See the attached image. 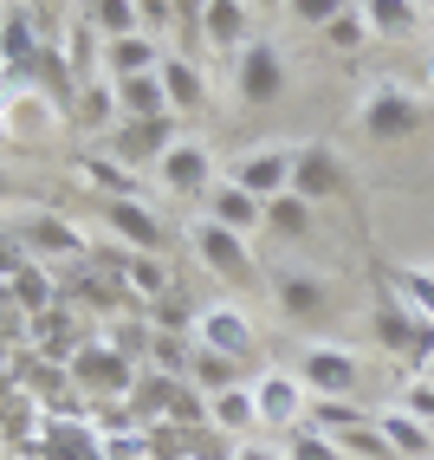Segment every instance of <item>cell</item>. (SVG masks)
Segmentation results:
<instances>
[{
    "instance_id": "obj_8",
    "label": "cell",
    "mask_w": 434,
    "mask_h": 460,
    "mask_svg": "<svg viewBox=\"0 0 434 460\" xmlns=\"http://www.w3.org/2000/svg\"><path fill=\"white\" fill-rule=\"evenodd\" d=\"M195 344L246 363V357H260V324L246 318L240 305H201V312H195Z\"/></svg>"
},
{
    "instance_id": "obj_24",
    "label": "cell",
    "mask_w": 434,
    "mask_h": 460,
    "mask_svg": "<svg viewBox=\"0 0 434 460\" xmlns=\"http://www.w3.org/2000/svg\"><path fill=\"white\" fill-rule=\"evenodd\" d=\"M117 111L130 124H163L169 117V98H163V78L143 72V78H117Z\"/></svg>"
},
{
    "instance_id": "obj_13",
    "label": "cell",
    "mask_w": 434,
    "mask_h": 460,
    "mask_svg": "<svg viewBox=\"0 0 434 460\" xmlns=\"http://www.w3.org/2000/svg\"><path fill=\"white\" fill-rule=\"evenodd\" d=\"M272 305L292 324H312V318H324V305H331V279H324V272H305V266H286V272H272Z\"/></svg>"
},
{
    "instance_id": "obj_45",
    "label": "cell",
    "mask_w": 434,
    "mask_h": 460,
    "mask_svg": "<svg viewBox=\"0 0 434 460\" xmlns=\"http://www.w3.org/2000/svg\"><path fill=\"white\" fill-rule=\"evenodd\" d=\"M7 189H13V181H7V169H0V195H7Z\"/></svg>"
},
{
    "instance_id": "obj_31",
    "label": "cell",
    "mask_w": 434,
    "mask_h": 460,
    "mask_svg": "<svg viewBox=\"0 0 434 460\" xmlns=\"http://www.w3.org/2000/svg\"><path fill=\"white\" fill-rule=\"evenodd\" d=\"M189 383H195V389H208V395H221V389H234V383H240V363H234V357H221V350H201V344H195Z\"/></svg>"
},
{
    "instance_id": "obj_38",
    "label": "cell",
    "mask_w": 434,
    "mask_h": 460,
    "mask_svg": "<svg viewBox=\"0 0 434 460\" xmlns=\"http://www.w3.org/2000/svg\"><path fill=\"white\" fill-rule=\"evenodd\" d=\"M13 292H20L26 312H40V305H46V272L40 266H13Z\"/></svg>"
},
{
    "instance_id": "obj_21",
    "label": "cell",
    "mask_w": 434,
    "mask_h": 460,
    "mask_svg": "<svg viewBox=\"0 0 434 460\" xmlns=\"http://www.w3.org/2000/svg\"><path fill=\"white\" fill-rule=\"evenodd\" d=\"M208 221H221L234 234H253V227H266V201L234 189V181H214V189H208Z\"/></svg>"
},
{
    "instance_id": "obj_16",
    "label": "cell",
    "mask_w": 434,
    "mask_h": 460,
    "mask_svg": "<svg viewBox=\"0 0 434 460\" xmlns=\"http://www.w3.org/2000/svg\"><path fill=\"white\" fill-rule=\"evenodd\" d=\"M195 33L214 46V52H240L246 40H253V7H246V0H208L201 7V20H195Z\"/></svg>"
},
{
    "instance_id": "obj_27",
    "label": "cell",
    "mask_w": 434,
    "mask_h": 460,
    "mask_svg": "<svg viewBox=\"0 0 434 460\" xmlns=\"http://www.w3.org/2000/svg\"><path fill=\"white\" fill-rule=\"evenodd\" d=\"M149 363H156V376H182V383H189L195 337L189 331H149Z\"/></svg>"
},
{
    "instance_id": "obj_28",
    "label": "cell",
    "mask_w": 434,
    "mask_h": 460,
    "mask_svg": "<svg viewBox=\"0 0 434 460\" xmlns=\"http://www.w3.org/2000/svg\"><path fill=\"white\" fill-rule=\"evenodd\" d=\"M383 292H395L415 318H428V324H434V272H428V266H395Z\"/></svg>"
},
{
    "instance_id": "obj_43",
    "label": "cell",
    "mask_w": 434,
    "mask_h": 460,
    "mask_svg": "<svg viewBox=\"0 0 434 460\" xmlns=\"http://www.w3.org/2000/svg\"><path fill=\"white\" fill-rule=\"evenodd\" d=\"M13 7H26V13H33V20H40V13L52 7V0H13Z\"/></svg>"
},
{
    "instance_id": "obj_15",
    "label": "cell",
    "mask_w": 434,
    "mask_h": 460,
    "mask_svg": "<svg viewBox=\"0 0 434 460\" xmlns=\"http://www.w3.org/2000/svg\"><path fill=\"white\" fill-rule=\"evenodd\" d=\"M169 143H175V124H169V117H163V124H130V117H123L104 149H111L123 169H156V156H163Z\"/></svg>"
},
{
    "instance_id": "obj_40",
    "label": "cell",
    "mask_w": 434,
    "mask_h": 460,
    "mask_svg": "<svg viewBox=\"0 0 434 460\" xmlns=\"http://www.w3.org/2000/svg\"><path fill=\"white\" fill-rule=\"evenodd\" d=\"M227 460H286V447H272V441H253V435H246V441L227 447Z\"/></svg>"
},
{
    "instance_id": "obj_35",
    "label": "cell",
    "mask_w": 434,
    "mask_h": 460,
    "mask_svg": "<svg viewBox=\"0 0 434 460\" xmlns=\"http://www.w3.org/2000/svg\"><path fill=\"white\" fill-rule=\"evenodd\" d=\"M279 447H286V460H344V454H337V441L318 435V428H292Z\"/></svg>"
},
{
    "instance_id": "obj_47",
    "label": "cell",
    "mask_w": 434,
    "mask_h": 460,
    "mask_svg": "<svg viewBox=\"0 0 434 460\" xmlns=\"http://www.w3.org/2000/svg\"><path fill=\"white\" fill-rule=\"evenodd\" d=\"M415 7H434V0H415Z\"/></svg>"
},
{
    "instance_id": "obj_30",
    "label": "cell",
    "mask_w": 434,
    "mask_h": 460,
    "mask_svg": "<svg viewBox=\"0 0 434 460\" xmlns=\"http://www.w3.org/2000/svg\"><path fill=\"white\" fill-rule=\"evenodd\" d=\"M312 214H318L312 201H298V195L286 189V195H272V201H266V227H272V234H286V240H305V234H312Z\"/></svg>"
},
{
    "instance_id": "obj_34",
    "label": "cell",
    "mask_w": 434,
    "mask_h": 460,
    "mask_svg": "<svg viewBox=\"0 0 434 460\" xmlns=\"http://www.w3.org/2000/svg\"><path fill=\"white\" fill-rule=\"evenodd\" d=\"M324 40H331L337 52H363L369 40H376V33H369V20H363L357 7H344V13H337V20L324 26Z\"/></svg>"
},
{
    "instance_id": "obj_37",
    "label": "cell",
    "mask_w": 434,
    "mask_h": 460,
    "mask_svg": "<svg viewBox=\"0 0 434 460\" xmlns=\"http://www.w3.org/2000/svg\"><path fill=\"white\" fill-rule=\"evenodd\" d=\"M344 7H350V0H292L286 13H292L298 26H318V33H324V26H331L337 13H344Z\"/></svg>"
},
{
    "instance_id": "obj_39",
    "label": "cell",
    "mask_w": 434,
    "mask_h": 460,
    "mask_svg": "<svg viewBox=\"0 0 434 460\" xmlns=\"http://www.w3.org/2000/svg\"><path fill=\"white\" fill-rule=\"evenodd\" d=\"M169 20H175V0H137V26H143L149 40H156Z\"/></svg>"
},
{
    "instance_id": "obj_7",
    "label": "cell",
    "mask_w": 434,
    "mask_h": 460,
    "mask_svg": "<svg viewBox=\"0 0 434 460\" xmlns=\"http://www.w3.org/2000/svg\"><path fill=\"white\" fill-rule=\"evenodd\" d=\"M156 181H163V195L208 201V189H214V149L201 137H175L163 156H156Z\"/></svg>"
},
{
    "instance_id": "obj_41",
    "label": "cell",
    "mask_w": 434,
    "mask_h": 460,
    "mask_svg": "<svg viewBox=\"0 0 434 460\" xmlns=\"http://www.w3.org/2000/svg\"><path fill=\"white\" fill-rule=\"evenodd\" d=\"M201 7H208V0H175V20H182V26H195V20H201Z\"/></svg>"
},
{
    "instance_id": "obj_6",
    "label": "cell",
    "mask_w": 434,
    "mask_h": 460,
    "mask_svg": "<svg viewBox=\"0 0 434 460\" xmlns=\"http://www.w3.org/2000/svg\"><path fill=\"white\" fill-rule=\"evenodd\" d=\"M350 169H344V156H337L331 143H298V156H292V195L298 201H312V208H324V201H350Z\"/></svg>"
},
{
    "instance_id": "obj_32",
    "label": "cell",
    "mask_w": 434,
    "mask_h": 460,
    "mask_svg": "<svg viewBox=\"0 0 434 460\" xmlns=\"http://www.w3.org/2000/svg\"><path fill=\"white\" fill-rule=\"evenodd\" d=\"M149 324H156V331H189V337H195V305H189V292L149 298Z\"/></svg>"
},
{
    "instance_id": "obj_19",
    "label": "cell",
    "mask_w": 434,
    "mask_h": 460,
    "mask_svg": "<svg viewBox=\"0 0 434 460\" xmlns=\"http://www.w3.org/2000/svg\"><path fill=\"white\" fill-rule=\"evenodd\" d=\"M163 40H149V33H130V40H104V78H143V72H163Z\"/></svg>"
},
{
    "instance_id": "obj_12",
    "label": "cell",
    "mask_w": 434,
    "mask_h": 460,
    "mask_svg": "<svg viewBox=\"0 0 434 460\" xmlns=\"http://www.w3.org/2000/svg\"><path fill=\"white\" fill-rule=\"evenodd\" d=\"M20 247L33 260H84V227L66 221V214H26L20 221Z\"/></svg>"
},
{
    "instance_id": "obj_2",
    "label": "cell",
    "mask_w": 434,
    "mask_h": 460,
    "mask_svg": "<svg viewBox=\"0 0 434 460\" xmlns=\"http://www.w3.org/2000/svg\"><path fill=\"white\" fill-rule=\"evenodd\" d=\"M189 247H195V260H201L221 286H234V292H260V286H266L253 247H246V234H234V227H221V221H195Z\"/></svg>"
},
{
    "instance_id": "obj_9",
    "label": "cell",
    "mask_w": 434,
    "mask_h": 460,
    "mask_svg": "<svg viewBox=\"0 0 434 460\" xmlns=\"http://www.w3.org/2000/svg\"><path fill=\"white\" fill-rule=\"evenodd\" d=\"M253 402H260V428L292 435V428H305V415H312V389H305L292 370H266L253 383Z\"/></svg>"
},
{
    "instance_id": "obj_46",
    "label": "cell",
    "mask_w": 434,
    "mask_h": 460,
    "mask_svg": "<svg viewBox=\"0 0 434 460\" xmlns=\"http://www.w3.org/2000/svg\"><path fill=\"white\" fill-rule=\"evenodd\" d=\"M7 7H13V0H0V13H7Z\"/></svg>"
},
{
    "instance_id": "obj_5",
    "label": "cell",
    "mask_w": 434,
    "mask_h": 460,
    "mask_svg": "<svg viewBox=\"0 0 434 460\" xmlns=\"http://www.w3.org/2000/svg\"><path fill=\"white\" fill-rule=\"evenodd\" d=\"M369 331H376L383 357H389V363H409V370H421L428 350H434V324L415 318L395 292H383V305H376V318H369Z\"/></svg>"
},
{
    "instance_id": "obj_51",
    "label": "cell",
    "mask_w": 434,
    "mask_h": 460,
    "mask_svg": "<svg viewBox=\"0 0 434 460\" xmlns=\"http://www.w3.org/2000/svg\"><path fill=\"white\" fill-rule=\"evenodd\" d=\"M428 13H434V7H428Z\"/></svg>"
},
{
    "instance_id": "obj_36",
    "label": "cell",
    "mask_w": 434,
    "mask_h": 460,
    "mask_svg": "<svg viewBox=\"0 0 434 460\" xmlns=\"http://www.w3.org/2000/svg\"><path fill=\"white\" fill-rule=\"evenodd\" d=\"M395 409H402V415H415L421 428H434V376H421V370H415L409 383H402V395H395Z\"/></svg>"
},
{
    "instance_id": "obj_3",
    "label": "cell",
    "mask_w": 434,
    "mask_h": 460,
    "mask_svg": "<svg viewBox=\"0 0 434 460\" xmlns=\"http://www.w3.org/2000/svg\"><path fill=\"white\" fill-rule=\"evenodd\" d=\"M286 91H292V66H286V52L272 40H246L234 52V98L246 111H266V104L286 98Z\"/></svg>"
},
{
    "instance_id": "obj_44",
    "label": "cell",
    "mask_w": 434,
    "mask_h": 460,
    "mask_svg": "<svg viewBox=\"0 0 434 460\" xmlns=\"http://www.w3.org/2000/svg\"><path fill=\"white\" fill-rule=\"evenodd\" d=\"M421 376H434V350H428V363H421Z\"/></svg>"
},
{
    "instance_id": "obj_26",
    "label": "cell",
    "mask_w": 434,
    "mask_h": 460,
    "mask_svg": "<svg viewBox=\"0 0 434 460\" xmlns=\"http://www.w3.org/2000/svg\"><path fill=\"white\" fill-rule=\"evenodd\" d=\"M78 26H91L98 40H130V33H143V26H137V0H84V7H78Z\"/></svg>"
},
{
    "instance_id": "obj_11",
    "label": "cell",
    "mask_w": 434,
    "mask_h": 460,
    "mask_svg": "<svg viewBox=\"0 0 434 460\" xmlns=\"http://www.w3.org/2000/svg\"><path fill=\"white\" fill-rule=\"evenodd\" d=\"M72 383L84 389V395H123L130 389V357H123L117 344H78L72 350Z\"/></svg>"
},
{
    "instance_id": "obj_22",
    "label": "cell",
    "mask_w": 434,
    "mask_h": 460,
    "mask_svg": "<svg viewBox=\"0 0 434 460\" xmlns=\"http://www.w3.org/2000/svg\"><path fill=\"white\" fill-rule=\"evenodd\" d=\"M208 421L221 428V435L246 441V435L260 428V402H253V383H234V389H221V395H208Z\"/></svg>"
},
{
    "instance_id": "obj_42",
    "label": "cell",
    "mask_w": 434,
    "mask_h": 460,
    "mask_svg": "<svg viewBox=\"0 0 434 460\" xmlns=\"http://www.w3.org/2000/svg\"><path fill=\"white\" fill-rule=\"evenodd\" d=\"M253 7H260V13H286V7H292V0H253Z\"/></svg>"
},
{
    "instance_id": "obj_4",
    "label": "cell",
    "mask_w": 434,
    "mask_h": 460,
    "mask_svg": "<svg viewBox=\"0 0 434 460\" xmlns=\"http://www.w3.org/2000/svg\"><path fill=\"white\" fill-rule=\"evenodd\" d=\"M292 376L312 389V395H357L363 389V357L350 344H331V337H312V344H298V363Z\"/></svg>"
},
{
    "instance_id": "obj_23",
    "label": "cell",
    "mask_w": 434,
    "mask_h": 460,
    "mask_svg": "<svg viewBox=\"0 0 434 460\" xmlns=\"http://www.w3.org/2000/svg\"><path fill=\"white\" fill-rule=\"evenodd\" d=\"M376 428H383V441H389L395 460H434V428H421L415 415H402L395 402L376 409Z\"/></svg>"
},
{
    "instance_id": "obj_50",
    "label": "cell",
    "mask_w": 434,
    "mask_h": 460,
    "mask_svg": "<svg viewBox=\"0 0 434 460\" xmlns=\"http://www.w3.org/2000/svg\"><path fill=\"white\" fill-rule=\"evenodd\" d=\"M246 7H253V0H246Z\"/></svg>"
},
{
    "instance_id": "obj_29",
    "label": "cell",
    "mask_w": 434,
    "mask_h": 460,
    "mask_svg": "<svg viewBox=\"0 0 434 460\" xmlns=\"http://www.w3.org/2000/svg\"><path fill=\"white\" fill-rule=\"evenodd\" d=\"M117 279H123V292H143V298H163L169 292V272H163L156 253H123L117 260Z\"/></svg>"
},
{
    "instance_id": "obj_48",
    "label": "cell",
    "mask_w": 434,
    "mask_h": 460,
    "mask_svg": "<svg viewBox=\"0 0 434 460\" xmlns=\"http://www.w3.org/2000/svg\"><path fill=\"white\" fill-rule=\"evenodd\" d=\"M428 84H434V66H428Z\"/></svg>"
},
{
    "instance_id": "obj_49",
    "label": "cell",
    "mask_w": 434,
    "mask_h": 460,
    "mask_svg": "<svg viewBox=\"0 0 434 460\" xmlns=\"http://www.w3.org/2000/svg\"><path fill=\"white\" fill-rule=\"evenodd\" d=\"M428 272H434V260H428Z\"/></svg>"
},
{
    "instance_id": "obj_14",
    "label": "cell",
    "mask_w": 434,
    "mask_h": 460,
    "mask_svg": "<svg viewBox=\"0 0 434 460\" xmlns=\"http://www.w3.org/2000/svg\"><path fill=\"white\" fill-rule=\"evenodd\" d=\"M98 208H104V227H111L130 253H163L169 234H163V221H156V214H149L137 195H104Z\"/></svg>"
},
{
    "instance_id": "obj_20",
    "label": "cell",
    "mask_w": 434,
    "mask_h": 460,
    "mask_svg": "<svg viewBox=\"0 0 434 460\" xmlns=\"http://www.w3.org/2000/svg\"><path fill=\"white\" fill-rule=\"evenodd\" d=\"M66 117H72L78 130H98V137H111V130L123 124V111H117V84H111V78H84Z\"/></svg>"
},
{
    "instance_id": "obj_25",
    "label": "cell",
    "mask_w": 434,
    "mask_h": 460,
    "mask_svg": "<svg viewBox=\"0 0 434 460\" xmlns=\"http://www.w3.org/2000/svg\"><path fill=\"white\" fill-rule=\"evenodd\" d=\"M357 13L369 20V33H376V40H409L415 26L428 20V7H415V0H363Z\"/></svg>"
},
{
    "instance_id": "obj_17",
    "label": "cell",
    "mask_w": 434,
    "mask_h": 460,
    "mask_svg": "<svg viewBox=\"0 0 434 460\" xmlns=\"http://www.w3.org/2000/svg\"><path fill=\"white\" fill-rule=\"evenodd\" d=\"M40 20L26 13V7H7L0 13V72H20V78H33L40 66Z\"/></svg>"
},
{
    "instance_id": "obj_18",
    "label": "cell",
    "mask_w": 434,
    "mask_h": 460,
    "mask_svg": "<svg viewBox=\"0 0 434 460\" xmlns=\"http://www.w3.org/2000/svg\"><path fill=\"white\" fill-rule=\"evenodd\" d=\"M163 98H169V117H201L208 111V78H201V66L195 58H163Z\"/></svg>"
},
{
    "instance_id": "obj_10",
    "label": "cell",
    "mask_w": 434,
    "mask_h": 460,
    "mask_svg": "<svg viewBox=\"0 0 434 460\" xmlns=\"http://www.w3.org/2000/svg\"><path fill=\"white\" fill-rule=\"evenodd\" d=\"M292 156H298V143H272V149H253V156H240L234 163V189H246V195H260V201H272V195H286L292 189Z\"/></svg>"
},
{
    "instance_id": "obj_33",
    "label": "cell",
    "mask_w": 434,
    "mask_h": 460,
    "mask_svg": "<svg viewBox=\"0 0 434 460\" xmlns=\"http://www.w3.org/2000/svg\"><path fill=\"white\" fill-rule=\"evenodd\" d=\"M337 454H350V460H395L376 421H363V428H344V435H337Z\"/></svg>"
},
{
    "instance_id": "obj_1",
    "label": "cell",
    "mask_w": 434,
    "mask_h": 460,
    "mask_svg": "<svg viewBox=\"0 0 434 460\" xmlns=\"http://www.w3.org/2000/svg\"><path fill=\"white\" fill-rule=\"evenodd\" d=\"M428 124H434V104L421 98V91L395 84V78L369 84L363 104H357V130H363L369 143H409V137H421Z\"/></svg>"
}]
</instances>
